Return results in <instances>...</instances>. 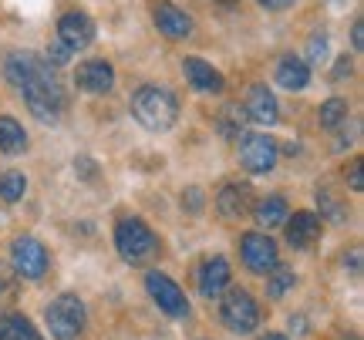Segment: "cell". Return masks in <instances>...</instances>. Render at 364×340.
Instances as JSON below:
<instances>
[{"label": "cell", "instance_id": "cell-28", "mask_svg": "<svg viewBox=\"0 0 364 340\" xmlns=\"http://www.w3.org/2000/svg\"><path fill=\"white\" fill-rule=\"evenodd\" d=\"M351 189H354V192H361V189H364V179H361V162H354V165H351Z\"/></svg>", "mask_w": 364, "mask_h": 340}, {"label": "cell", "instance_id": "cell-25", "mask_svg": "<svg viewBox=\"0 0 364 340\" xmlns=\"http://www.w3.org/2000/svg\"><path fill=\"white\" fill-rule=\"evenodd\" d=\"M348 121V102H341V98H331L321 105V125L324 128H338Z\"/></svg>", "mask_w": 364, "mask_h": 340}, {"label": "cell", "instance_id": "cell-8", "mask_svg": "<svg viewBox=\"0 0 364 340\" xmlns=\"http://www.w3.org/2000/svg\"><path fill=\"white\" fill-rule=\"evenodd\" d=\"M145 290H149V297L159 303V310L169 317H186L189 314V300H186V293L176 287V280H169L166 273H149L145 276Z\"/></svg>", "mask_w": 364, "mask_h": 340}, {"label": "cell", "instance_id": "cell-2", "mask_svg": "<svg viewBox=\"0 0 364 340\" xmlns=\"http://www.w3.org/2000/svg\"><path fill=\"white\" fill-rule=\"evenodd\" d=\"M21 92H24V102L31 108V115L41 118V121H51L54 125L58 118L65 115V88H61V81H58V75H54L51 67L38 81L24 84Z\"/></svg>", "mask_w": 364, "mask_h": 340}, {"label": "cell", "instance_id": "cell-9", "mask_svg": "<svg viewBox=\"0 0 364 340\" xmlns=\"http://www.w3.org/2000/svg\"><path fill=\"white\" fill-rule=\"evenodd\" d=\"M240 253H243V263L260 276H267L277 266V243L267 233H247L240 243Z\"/></svg>", "mask_w": 364, "mask_h": 340}, {"label": "cell", "instance_id": "cell-22", "mask_svg": "<svg viewBox=\"0 0 364 340\" xmlns=\"http://www.w3.org/2000/svg\"><path fill=\"white\" fill-rule=\"evenodd\" d=\"M253 216H257V223L267 226V229H273V226H284L287 223V202L284 196H267L257 202V209H253Z\"/></svg>", "mask_w": 364, "mask_h": 340}, {"label": "cell", "instance_id": "cell-12", "mask_svg": "<svg viewBox=\"0 0 364 340\" xmlns=\"http://www.w3.org/2000/svg\"><path fill=\"white\" fill-rule=\"evenodd\" d=\"M152 17H156V27L169 40H186L189 34H193V21H189V13L179 11V7L169 4V0H159L156 11H152Z\"/></svg>", "mask_w": 364, "mask_h": 340}, {"label": "cell", "instance_id": "cell-20", "mask_svg": "<svg viewBox=\"0 0 364 340\" xmlns=\"http://www.w3.org/2000/svg\"><path fill=\"white\" fill-rule=\"evenodd\" d=\"M27 148V131L17 125V118L11 115H0V152L7 155H17Z\"/></svg>", "mask_w": 364, "mask_h": 340}, {"label": "cell", "instance_id": "cell-14", "mask_svg": "<svg viewBox=\"0 0 364 340\" xmlns=\"http://www.w3.org/2000/svg\"><path fill=\"white\" fill-rule=\"evenodd\" d=\"M182 75H186V81L193 84L196 92H203V94H220L223 84H226L220 71L213 65H206L203 57H186L182 61Z\"/></svg>", "mask_w": 364, "mask_h": 340}, {"label": "cell", "instance_id": "cell-35", "mask_svg": "<svg viewBox=\"0 0 364 340\" xmlns=\"http://www.w3.org/2000/svg\"><path fill=\"white\" fill-rule=\"evenodd\" d=\"M213 4H226V7H230V4H236V0H213Z\"/></svg>", "mask_w": 364, "mask_h": 340}, {"label": "cell", "instance_id": "cell-18", "mask_svg": "<svg viewBox=\"0 0 364 340\" xmlns=\"http://www.w3.org/2000/svg\"><path fill=\"white\" fill-rule=\"evenodd\" d=\"M277 81L284 84L287 92H304L311 84V65H304L300 57H284L277 65Z\"/></svg>", "mask_w": 364, "mask_h": 340}, {"label": "cell", "instance_id": "cell-33", "mask_svg": "<svg viewBox=\"0 0 364 340\" xmlns=\"http://www.w3.org/2000/svg\"><path fill=\"white\" fill-rule=\"evenodd\" d=\"M4 290H7V270L0 266V293H4Z\"/></svg>", "mask_w": 364, "mask_h": 340}, {"label": "cell", "instance_id": "cell-26", "mask_svg": "<svg viewBox=\"0 0 364 340\" xmlns=\"http://www.w3.org/2000/svg\"><path fill=\"white\" fill-rule=\"evenodd\" d=\"M68 57H71V51H68L61 40H54L51 48H48V65L51 67H61V65H68Z\"/></svg>", "mask_w": 364, "mask_h": 340}, {"label": "cell", "instance_id": "cell-15", "mask_svg": "<svg viewBox=\"0 0 364 340\" xmlns=\"http://www.w3.org/2000/svg\"><path fill=\"white\" fill-rule=\"evenodd\" d=\"M230 280H233V276H230V263L223 260V256H209V260L199 266V293L209 297V300L220 297L223 290L230 287Z\"/></svg>", "mask_w": 364, "mask_h": 340}, {"label": "cell", "instance_id": "cell-31", "mask_svg": "<svg viewBox=\"0 0 364 340\" xmlns=\"http://www.w3.org/2000/svg\"><path fill=\"white\" fill-rule=\"evenodd\" d=\"M260 4L267 7V11H284V7H290L294 0H260Z\"/></svg>", "mask_w": 364, "mask_h": 340}, {"label": "cell", "instance_id": "cell-23", "mask_svg": "<svg viewBox=\"0 0 364 340\" xmlns=\"http://www.w3.org/2000/svg\"><path fill=\"white\" fill-rule=\"evenodd\" d=\"M267 276H270V283H267V297H273V300H277V297H284L287 290L297 283V273H294V270H287V266H280V263H277Z\"/></svg>", "mask_w": 364, "mask_h": 340}, {"label": "cell", "instance_id": "cell-17", "mask_svg": "<svg viewBox=\"0 0 364 340\" xmlns=\"http://www.w3.org/2000/svg\"><path fill=\"white\" fill-rule=\"evenodd\" d=\"M277 118H280V105H277L273 92H267L263 84L250 88V94H247V121H257V125H273Z\"/></svg>", "mask_w": 364, "mask_h": 340}, {"label": "cell", "instance_id": "cell-4", "mask_svg": "<svg viewBox=\"0 0 364 340\" xmlns=\"http://www.w3.org/2000/svg\"><path fill=\"white\" fill-rule=\"evenodd\" d=\"M115 246H118V253H122V260L145 263L159 249V239L142 219H122L115 229Z\"/></svg>", "mask_w": 364, "mask_h": 340}, {"label": "cell", "instance_id": "cell-32", "mask_svg": "<svg viewBox=\"0 0 364 340\" xmlns=\"http://www.w3.org/2000/svg\"><path fill=\"white\" fill-rule=\"evenodd\" d=\"M199 206H203V202H199V189H189V209L199 212Z\"/></svg>", "mask_w": 364, "mask_h": 340}, {"label": "cell", "instance_id": "cell-11", "mask_svg": "<svg viewBox=\"0 0 364 340\" xmlns=\"http://www.w3.org/2000/svg\"><path fill=\"white\" fill-rule=\"evenodd\" d=\"M48 67L51 65L41 61L34 51H14L11 57H7V65H4V75H7V81H11L14 88H24L31 81H38Z\"/></svg>", "mask_w": 364, "mask_h": 340}, {"label": "cell", "instance_id": "cell-3", "mask_svg": "<svg viewBox=\"0 0 364 340\" xmlns=\"http://www.w3.org/2000/svg\"><path fill=\"white\" fill-rule=\"evenodd\" d=\"M44 317H48V330L54 340H78L85 330V303L75 293H61Z\"/></svg>", "mask_w": 364, "mask_h": 340}, {"label": "cell", "instance_id": "cell-24", "mask_svg": "<svg viewBox=\"0 0 364 340\" xmlns=\"http://www.w3.org/2000/svg\"><path fill=\"white\" fill-rule=\"evenodd\" d=\"M24 189H27V179H24V172H4L0 175V199L4 202H17V199L24 196Z\"/></svg>", "mask_w": 364, "mask_h": 340}, {"label": "cell", "instance_id": "cell-6", "mask_svg": "<svg viewBox=\"0 0 364 340\" xmlns=\"http://www.w3.org/2000/svg\"><path fill=\"white\" fill-rule=\"evenodd\" d=\"M277 155H280V148H277L270 135H240V162H243V169L267 175L277 165Z\"/></svg>", "mask_w": 364, "mask_h": 340}, {"label": "cell", "instance_id": "cell-1", "mask_svg": "<svg viewBox=\"0 0 364 340\" xmlns=\"http://www.w3.org/2000/svg\"><path fill=\"white\" fill-rule=\"evenodd\" d=\"M132 115L139 118V125L149 131H166L176 125L179 105H176V94L156 84H145L132 94Z\"/></svg>", "mask_w": 364, "mask_h": 340}, {"label": "cell", "instance_id": "cell-27", "mask_svg": "<svg viewBox=\"0 0 364 340\" xmlns=\"http://www.w3.org/2000/svg\"><path fill=\"white\" fill-rule=\"evenodd\" d=\"M307 54H311V61H324V57H327V38H321V34H317V38L311 40Z\"/></svg>", "mask_w": 364, "mask_h": 340}, {"label": "cell", "instance_id": "cell-7", "mask_svg": "<svg viewBox=\"0 0 364 340\" xmlns=\"http://www.w3.org/2000/svg\"><path fill=\"white\" fill-rule=\"evenodd\" d=\"M11 260H14V270L24 276V280H41V276L48 273V249L41 246L34 236L14 239Z\"/></svg>", "mask_w": 364, "mask_h": 340}, {"label": "cell", "instance_id": "cell-21", "mask_svg": "<svg viewBox=\"0 0 364 340\" xmlns=\"http://www.w3.org/2000/svg\"><path fill=\"white\" fill-rule=\"evenodd\" d=\"M0 340H44L34 330V324L21 314H4L0 317Z\"/></svg>", "mask_w": 364, "mask_h": 340}, {"label": "cell", "instance_id": "cell-30", "mask_svg": "<svg viewBox=\"0 0 364 340\" xmlns=\"http://www.w3.org/2000/svg\"><path fill=\"white\" fill-rule=\"evenodd\" d=\"M351 40H354V48H358V51H361V48H364V27H361V21H354Z\"/></svg>", "mask_w": 364, "mask_h": 340}, {"label": "cell", "instance_id": "cell-34", "mask_svg": "<svg viewBox=\"0 0 364 340\" xmlns=\"http://www.w3.org/2000/svg\"><path fill=\"white\" fill-rule=\"evenodd\" d=\"M260 340H287V337H284V334H263Z\"/></svg>", "mask_w": 364, "mask_h": 340}, {"label": "cell", "instance_id": "cell-16", "mask_svg": "<svg viewBox=\"0 0 364 340\" xmlns=\"http://www.w3.org/2000/svg\"><path fill=\"white\" fill-rule=\"evenodd\" d=\"M321 239V219L314 212H294V219L287 223V243L294 249H311Z\"/></svg>", "mask_w": 364, "mask_h": 340}, {"label": "cell", "instance_id": "cell-13", "mask_svg": "<svg viewBox=\"0 0 364 340\" xmlns=\"http://www.w3.org/2000/svg\"><path fill=\"white\" fill-rule=\"evenodd\" d=\"M75 84L88 94H108L112 84H115V67L108 65V61H102V57H98V61H88V65L78 67Z\"/></svg>", "mask_w": 364, "mask_h": 340}, {"label": "cell", "instance_id": "cell-5", "mask_svg": "<svg viewBox=\"0 0 364 340\" xmlns=\"http://www.w3.org/2000/svg\"><path fill=\"white\" fill-rule=\"evenodd\" d=\"M223 324L236 334H250V330L260 324V307L250 297L247 290H230L226 300H223Z\"/></svg>", "mask_w": 364, "mask_h": 340}, {"label": "cell", "instance_id": "cell-10", "mask_svg": "<svg viewBox=\"0 0 364 340\" xmlns=\"http://www.w3.org/2000/svg\"><path fill=\"white\" fill-rule=\"evenodd\" d=\"M58 40L65 44L68 51H85L91 40H95V21L88 13L71 11L58 21Z\"/></svg>", "mask_w": 364, "mask_h": 340}, {"label": "cell", "instance_id": "cell-19", "mask_svg": "<svg viewBox=\"0 0 364 340\" xmlns=\"http://www.w3.org/2000/svg\"><path fill=\"white\" fill-rule=\"evenodd\" d=\"M216 209H220L226 219H243L250 209V192L243 185H223L220 196H216Z\"/></svg>", "mask_w": 364, "mask_h": 340}, {"label": "cell", "instance_id": "cell-29", "mask_svg": "<svg viewBox=\"0 0 364 340\" xmlns=\"http://www.w3.org/2000/svg\"><path fill=\"white\" fill-rule=\"evenodd\" d=\"M348 75H351V61H348V57H338V67H334V78H348Z\"/></svg>", "mask_w": 364, "mask_h": 340}]
</instances>
